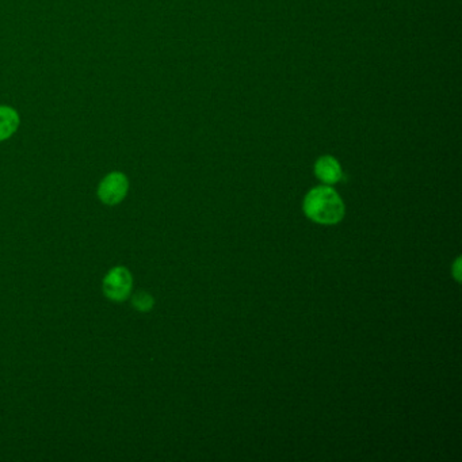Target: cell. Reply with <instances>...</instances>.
I'll list each match as a JSON object with an SVG mask.
<instances>
[{
	"label": "cell",
	"instance_id": "cell-1",
	"mask_svg": "<svg viewBox=\"0 0 462 462\" xmlns=\"http://www.w3.org/2000/svg\"><path fill=\"white\" fill-rule=\"evenodd\" d=\"M304 213L318 224L335 225L343 220L346 207L341 195L331 186H318L306 194Z\"/></svg>",
	"mask_w": 462,
	"mask_h": 462
},
{
	"label": "cell",
	"instance_id": "cell-2",
	"mask_svg": "<svg viewBox=\"0 0 462 462\" xmlns=\"http://www.w3.org/2000/svg\"><path fill=\"white\" fill-rule=\"evenodd\" d=\"M133 288V277L124 266H117L103 279L102 289L105 296L114 302L128 300Z\"/></svg>",
	"mask_w": 462,
	"mask_h": 462
},
{
	"label": "cell",
	"instance_id": "cell-3",
	"mask_svg": "<svg viewBox=\"0 0 462 462\" xmlns=\"http://www.w3.org/2000/svg\"><path fill=\"white\" fill-rule=\"evenodd\" d=\"M129 190V181L122 172H112L103 178L98 187L99 200L109 207L122 202Z\"/></svg>",
	"mask_w": 462,
	"mask_h": 462
},
{
	"label": "cell",
	"instance_id": "cell-4",
	"mask_svg": "<svg viewBox=\"0 0 462 462\" xmlns=\"http://www.w3.org/2000/svg\"><path fill=\"white\" fill-rule=\"evenodd\" d=\"M315 174L324 185L332 186L343 178L339 162L332 156H322L315 164Z\"/></svg>",
	"mask_w": 462,
	"mask_h": 462
},
{
	"label": "cell",
	"instance_id": "cell-5",
	"mask_svg": "<svg viewBox=\"0 0 462 462\" xmlns=\"http://www.w3.org/2000/svg\"><path fill=\"white\" fill-rule=\"evenodd\" d=\"M20 124V117L11 107L0 106V141L14 135Z\"/></svg>",
	"mask_w": 462,
	"mask_h": 462
},
{
	"label": "cell",
	"instance_id": "cell-6",
	"mask_svg": "<svg viewBox=\"0 0 462 462\" xmlns=\"http://www.w3.org/2000/svg\"><path fill=\"white\" fill-rule=\"evenodd\" d=\"M132 304L139 312H149L155 305V300L147 292H139L132 297Z\"/></svg>",
	"mask_w": 462,
	"mask_h": 462
},
{
	"label": "cell",
	"instance_id": "cell-7",
	"mask_svg": "<svg viewBox=\"0 0 462 462\" xmlns=\"http://www.w3.org/2000/svg\"><path fill=\"white\" fill-rule=\"evenodd\" d=\"M460 263H461V259L459 258V259L456 260V266H454L456 269H454V273H453V274H454V277H456V279H457L459 282L461 281V278H460Z\"/></svg>",
	"mask_w": 462,
	"mask_h": 462
}]
</instances>
